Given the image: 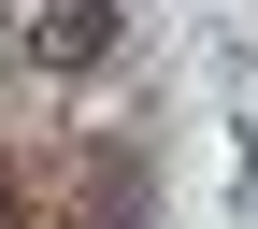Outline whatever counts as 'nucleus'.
I'll list each match as a JSON object with an SVG mask.
<instances>
[{
    "mask_svg": "<svg viewBox=\"0 0 258 229\" xmlns=\"http://www.w3.org/2000/svg\"><path fill=\"white\" fill-rule=\"evenodd\" d=\"M0 57H15V72H101L115 57V0H15Z\"/></svg>",
    "mask_w": 258,
    "mask_h": 229,
    "instance_id": "f257e3e1",
    "label": "nucleus"
},
{
    "mask_svg": "<svg viewBox=\"0 0 258 229\" xmlns=\"http://www.w3.org/2000/svg\"><path fill=\"white\" fill-rule=\"evenodd\" d=\"M101 229H129V215H101Z\"/></svg>",
    "mask_w": 258,
    "mask_h": 229,
    "instance_id": "f03ea898",
    "label": "nucleus"
}]
</instances>
